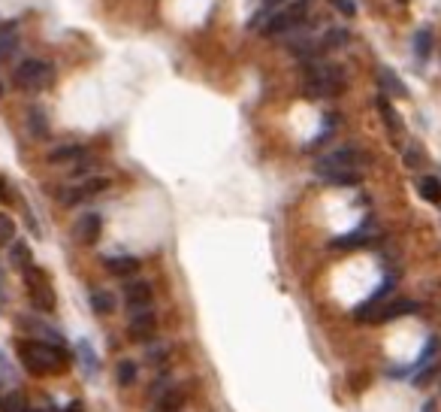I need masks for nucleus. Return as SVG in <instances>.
I'll return each mask as SVG.
<instances>
[{
  "instance_id": "473e14b6",
  "label": "nucleus",
  "mask_w": 441,
  "mask_h": 412,
  "mask_svg": "<svg viewBox=\"0 0 441 412\" xmlns=\"http://www.w3.org/2000/svg\"><path fill=\"white\" fill-rule=\"evenodd\" d=\"M417 161H420V149H417V146H408L405 164H408V167H417Z\"/></svg>"
},
{
  "instance_id": "9b49d317",
  "label": "nucleus",
  "mask_w": 441,
  "mask_h": 412,
  "mask_svg": "<svg viewBox=\"0 0 441 412\" xmlns=\"http://www.w3.org/2000/svg\"><path fill=\"white\" fill-rule=\"evenodd\" d=\"M100 234H103V218L97 212H85V216L76 221V240L82 245H94L100 240Z\"/></svg>"
},
{
  "instance_id": "a211bd4d",
  "label": "nucleus",
  "mask_w": 441,
  "mask_h": 412,
  "mask_svg": "<svg viewBox=\"0 0 441 412\" xmlns=\"http://www.w3.org/2000/svg\"><path fill=\"white\" fill-rule=\"evenodd\" d=\"M351 43V30L348 28H330L324 34V39H320V52L326 49H342V46Z\"/></svg>"
},
{
  "instance_id": "f3484780",
  "label": "nucleus",
  "mask_w": 441,
  "mask_h": 412,
  "mask_svg": "<svg viewBox=\"0 0 441 412\" xmlns=\"http://www.w3.org/2000/svg\"><path fill=\"white\" fill-rule=\"evenodd\" d=\"M46 158H49V164H67V161H79V158H85V149L79 146V142H67V146L52 149Z\"/></svg>"
},
{
  "instance_id": "72a5a7b5",
  "label": "nucleus",
  "mask_w": 441,
  "mask_h": 412,
  "mask_svg": "<svg viewBox=\"0 0 441 412\" xmlns=\"http://www.w3.org/2000/svg\"><path fill=\"white\" fill-rule=\"evenodd\" d=\"M284 0H263V10L260 12H269V10H275V6H282Z\"/></svg>"
},
{
  "instance_id": "c756f323",
  "label": "nucleus",
  "mask_w": 441,
  "mask_h": 412,
  "mask_svg": "<svg viewBox=\"0 0 441 412\" xmlns=\"http://www.w3.org/2000/svg\"><path fill=\"white\" fill-rule=\"evenodd\" d=\"M12 236H15V225H12V218L0 212V245L12 243Z\"/></svg>"
},
{
  "instance_id": "c9c22d12",
  "label": "nucleus",
  "mask_w": 441,
  "mask_h": 412,
  "mask_svg": "<svg viewBox=\"0 0 441 412\" xmlns=\"http://www.w3.org/2000/svg\"><path fill=\"white\" fill-rule=\"evenodd\" d=\"M0 97H3V85H0Z\"/></svg>"
},
{
  "instance_id": "5701e85b",
  "label": "nucleus",
  "mask_w": 441,
  "mask_h": 412,
  "mask_svg": "<svg viewBox=\"0 0 441 412\" xmlns=\"http://www.w3.org/2000/svg\"><path fill=\"white\" fill-rule=\"evenodd\" d=\"M381 85H384V88H387L390 94H396V97H408V88H405V82H402V79H399L396 73H393V70L390 67H381Z\"/></svg>"
},
{
  "instance_id": "2f4dec72",
  "label": "nucleus",
  "mask_w": 441,
  "mask_h": 412,
  "mask_svg": "<svg viewBox=\"0 0 441 412\" xmlns=\"http://www.w3.org/2000/svg\"><path fill=\"white\" fill-rule=\"evenodd\" d=\"M333 6H335V10H339L342 15H354V12H357V3H354V0H333Z\"/></svg>"
},
{
  "instance_id": "bb28decb",
  "label": "nucleus",
  "mask_w": 441,
  "mask_h": 412,
  "mask_svg": "<svg viewBox=\"0 0 441 412\" xmlns=\"http://www.w3.org/2000/svg\"><path fill=\"white\" fill-rule=\"evenodd\" d=\"M0 409H3V412H25L28 403H25V397H21L19 391H12V394H6V397L0 400Z\"/></svg>"
},
{
  "instance_id": "0eeeda50",
  "label": "nucleus",
  "mask_w": 441,
  "mask_h": 412,
  "mask_svg": "<svg viewBox=\"0 0 441 412\" xmlns=\"http://www.w3.org/2000/svg\"><path fill=\"white\" fill-rule=\"evenodd\" d=\"M157 334V315L155 309H136L130 315V324H127V337L133 339V343H148L151 337Z\"/></svg>"
},
{
  "instance_id": "b1692460",
  "label": "nucleus",
  "mask_w": 441,
  "mask_h": 412,
  "mask_svg": "<svg viewBox=\"0 0 441 412\" xmlns=\"http://www.w3.org/2000/svg\"><path fill=\"white\" fill-rule=\"evenodd\" d=\"M429 52H432V28H420L414 34V55L420 61H427Z\"/></svg>"
},
{
  "instance_id": "7c9ffc66",
  "label": "nucleus",
  "mask_w": 441,
  "mask_h": 412,
  "mask_svg": "<svg viewBox=\"0 0 441 412\" xmlns=\"http://www.w3.org/2000/svg\"><path fill=\"white\" fill-rule=\"evenodd\" d=\"M438 370H441V364H438V361H432V364H427V367H423V373H420V376H417V379H414V382H417V385H429V382H432V379H435V373H438Z\"/></svg>"
},
{
  "instance_id": "dca6fc26",
  "label": "nucleus",
  "mask_w": 441,
  "mask_h": 412,
  "mask_svg": "<svg viewBox=\"0 0 441 412\" xmlns=\"http://www.w3.org/2000/svg\"><path fill=\"white\" fill-rule=\"evenodd\" d=\"M28 131L34 140H46L49 137V115L43 113L39 106H30L28 109Z\"/></svg>"
},
{
  "instance_id": "20e7f679",
  "label": "nucleus",
  "mask_w": 441,
  "mask_h": 412,
  "mask_svg": "<svg viewBox=\"0 0 441 412\" xmlns=\"http://www.w3.org/2000/svg\"><path fill=\"white\" fill-rule=\"evenodd\" d=\"M308 3L311 0H293V3L284 6V10H275V15H269V21L263 25L260 34L263 37H282V34H287V30H296L300 21L308 15Z\"/></svg>"
},
{
  "instance_id": "f8f14e48",
  "label": "nucleus",
  "mask_w": 441,
  "mask_h": 412,
  "mask_svg": "<svg viewBox=\"0 0 441 412\" xmlns=\"http://www.w3.org/2000/svg\"><path fill=\"white\" fill-rule=\"evenodd\" d=\"M411 312H417V303H414V300L396 297V300H390V303L384 306L381 312H375L372 324H387V321H393V319H402V315H411Z\"/></svg>"
},
{
  "instance_id": "6ab92c4d",
  "label": "nucleus",
  "mask_w": 441,
  "mask_h": 412,
  "mask_svg": "<svg viewBox=\"0 0 441 412\" xmlns=\"http://www.w3.org/2000/svg\"><path fill=\"white\" fill-rule=\"evenodd\" d=\"M184 406V394L179 391V388H166L164 394L157 397V412H179Z\"/></svg>"
},
{
  "instance_id": "e433bc0d",
  "label": "nucleus",
  "mask_w": 441,
  "mask_h": 412,
  "mask_svg": "<svg viewBox=\"0 0 441 412\" xmlns=\"http://www.w3.org/2000/svg\"><path fill=\"white\" fill-rule=\"evenodd\" d=\"M399 3H408V0H399Z\"/></svg>"
},
{
  "instance_id": "423d86ee",
  "label": "nucleus",
  "mask_w": 441,
  "mask_h": 412,
  "mask_svg": "<svg viewBox=\"0 0 441 412\" xmlns=\"http://www.w3.org/2000/svg\"><path fill=\"white\" fill-rule=\"evenodd\" d=\"M360 161H363V155H360L357 146H339V149H333V152L320 155L317 161H315V176H320V173H326V170L357 167Z\"/></svg>"
},
{
  "instance_id": "4468645a",
  "label": "nucleus",
  "mask_w": 441,
  "mask_h": 412,
  "mask_svg": "<svg viewBox=\"0 0 441 412\" xmlns=\"http://www.w3.org/2000/svg\"><path fill=\"white\" fill-rule=\"evenodd\" d=\"M375 106H378V113L384 118V124H387V131L393 133V137H402V118L396 115V109L390 106V100H387V94H378L375 97Z\"/></svg>"
},
{
  "instance_id": "393cba45",
  "label": "nucleus",
  "mask_w": 441,
  "mask_h": 412,
  "mask_svg": "<svg viewBox=\"0 0 441 412\" xmlns=\"http://www.w3.org/2000/svg\"><path fill=\"white\" fill-rule=\"evenodd\" d=\"M30 249H28V243H15L12 249H10V261H12V267H19V270H25V267H30Z\"/></svg>"
},
{
  "instance_id": "ddd939ff",
  "label": "nucleus",
  "mask_w": 441,
  "mask_h": 412,
  "mask_svg": "<svg viewBox=\"0 0 441 412\" xmlns=\"http://www.w3.org/2000/svg\"><path fill=\"white\" fill-rule=\"evenodd\" d=\"M103 264H106V270L112 276H118V279H130V276H136L142 270L139 258H133V255H109Z\"/></svg>"
},
{
  "instance_id": "6e6552de",
  "label": "nucleus",
  "mask_w": 441,
  "mask_h": 412,
  "mask_svg": "<svg viewBox=\"0 0 441 412\" xmlns=\"http://www.w3.org/2000/svg\"><path fill=\"white\" fill-rule=\"evenodd\" d=\"M106 188H109V179H106V176H94V179L82 182V185H76V188H67V191H61V203H63V206H76V203L88 200V197H94V194L106 191Z\"/></svg>"
},
{
  "instance_id": "4be33fe9",
  "label": "nucleus",
  "mask_w": 441,
  "mask_h": 412,
  "mask_svg": "<svg viewBox=\"0 0 441 412\" xmlns=\"http://www.w3.org/2000/svg\"><path fill=\"white\" fill-rule=\"evenodd\" d=\"M91 309L97 315H109L112 309H115V294H112V291H106V288H97L91 294Z\"/></svg>"
},
{
  "instance_id": "412c9836",
  "label": "nucleus",
  "mask_w": 441,
  "mask_h": 412,
  "mask_svg": "<svg viewBox=\"0 0 441 412\" xmlns=\"http://www.w3.org/2000/svg\"><path fill=\"white\" fill-rule=\"evenodd\" d=\"M136 376H139V367H136V361L130 358H124V361H118V367H115V382L121 385V388H130L136 382Z\"/></svg>"
},
{
  "instance_id": "7ed1b4c3",
  "label": "nucleus",
  "mask_w": 441,
  "mask_h": 412,
  "mask_svg": "<svg viewBox=\"0 0 441 412\" xmlns=\"http://www.w3.org/2000/svg\"><path fill=\"white\" fill-rule=\"evenodd\" d=\"M15 85H19L21 91H43L52 85L55 79V67L49 64V61H39V58H28L21 61L19 67H15Z\"/></svg>"
},
{
  "instance_id": "2eb2a0df",
  "label": "nucleus",
  "mask_w": 441,
  "mask_h": 412,
  "mask_svg": "<svg viewBox=\"0 0 441 412\" xmlns=\"http://www.w3.org/2000/svg\"><path fill=\"white\" fill-rule=\"evenodd\" d=\"M317 179L330 182V185H360V182H363V173H360L357 167H342V170H326V173H320Z\"/></svg>"
},
{
  "instance_id": "1a4fd4ad",
  "label": "nucleus",
  "mask_w": 441,
  "mask_h": 412,
  "mask_svg": "<svg viewBox=\"0 0 441 412\" xmlns=\"http://www.w3.org/2000/svg\"><path fill=\"white\" fill-rule=\"evenodd\" d=\"M151 300H155V288H151V282L146 279H130L124 288V303L130 312H136V309H148Z\"/></svg>"
},
{
  "instance_id": "c85d7f7f",
  "label": "nucleus",
  "mask_w": 441,
  "mask_h": 412,
  "mask_svg": "<svg viewBox=\"0 0 441 412\" xmlns=\"http://www.w3.org/2000/svg\"><path fill=\"white\" fill-rule=\"evenodd\" d=\"M79 358H82L88 373H94V370H97V355L91 352V346H88V343H79Z\"/></svg>"
},
{
  "instance_id": "39448f33",
  "label": "nucleus",
  "mask_w": 441,
  "mask_h": 412,
  "mask_svg": "<svg viewBox=\"0 0 441 412\" xmlns=\"http://www.w3.org/2000/svg\"><path fill=\"white\" fill-rule=\"evenodd\" d=\"M25 282H28V294H30V303L37 309H43V312H52L55 309V291L49 279H46V273L39 270V267H25Z\"/></svg>"
},
{
  "instance_id": "cd10ccee",
  "label": "nucleus",
  "mask_w": 441,
  "mask_h": 412,
  "mask_svg": "<svg viewBox=\"0 0 441 412\" xmlns=\"http://www.w3.org/2000/svg\"><path fill=\"white\" fill-rule=\"evenodd\" d=\"M15 49H19V37H15V34H0V64H3L10 55H15Z\"/></svg>"
},
{
  "instance_id": "9d476101",
  "label": "nucleus",
  "mask_w": 441,
  "mask_h": 412,
  "mask_svg": "<svg viewBox=\"0 0 441 412\" xmlns=\"http://www.w3.org/2000/svg\"><path fill=\"white\" fill-rule=\"evenodd\" d=\"M375 227L369 231V227H360V231H351V234H344V236H335V240L330 243V249L333 252H348V249H366V245H372L375 243Z\"/></svg>"
},
{
  "instance_id": "f704fd0d",
  "label": "nucleus",
  "mask_w": 441,
  "mask_h": 412,
  "mask_svg": "<svg viewBox=\"0 0 441 412\" xmlns=\"http://www.w3.org/2000/svg\"><path fill=\"white\" fill-rule=\"evenodd\" d=\"M423 412H435V403L427 400V403H423Z\"/></svg>"
},
{
  "instance_id": "f03ea898",
  "label": "nucleus",
  "mask_w": 441,
  "mask_h": 412,
  "mask_svg": "<svg viewBox=\"0 0 441 412\" xmlns=\"http://www.w3.org/2000/svg\"><path fill=\"white\" fill-rule=\"evenodd\" d=\"M344 91V70L330 61H306V94L308 97H339Z\"/></svg>"
},
{
  "instance_id": "a878e982",
  "label": "nucleus",
  "mask_w": 441,
  "mask_h": 412,
  "mask_svg": "<svg viewBox=\"0 0 441 412\" xmlns=\"http://www.w3.org/2000/svg\"><path fill=\"white\" fill-rule=\"evenodd\" d=\"M173 355V348L170 346H164V343H157V346H148V352H146V361L148 364H157V367H164L166 358Z\"/></svg>"
},
{
  "instance_id": "aec40b11",
  "label": "nucleus",
  "mask_w": 441,
  "mask_h": 412,
  "mask_svg": "<svg viewBox=\"0 0 441 412\" xmlns=\"http://www.w3.org/2000/svg\"><path fill=\"white\" fill-rule=\"evenodd\" d=\"M417 191L423 194V200L441 203V182L435 176H417Z\"/></svg>"
},
{
  "instance_id": "f257e3e1",
  "label": "nucleus",
  "mask_w": 441,
  "mask_h": 412,
  "mask_svg": "<svg viewBox=\"0 0 441 412\" xmlns=\"http://www.w3.org/2000/svg\"><path fill=\"white\" fill-rule=\"evenodd\" d=\"M19 358L34 376H46V373H61V367L67 364V352L55 343L28 339V343L19 346Z\"/></svg>"
}]
</instances>
